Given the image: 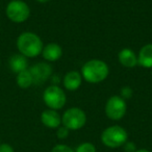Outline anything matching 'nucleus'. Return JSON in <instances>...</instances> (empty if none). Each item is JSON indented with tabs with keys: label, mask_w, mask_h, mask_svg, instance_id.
I'll use <instances>...</instances> for the list:
<instances>
[{
	"label": "nucleus",
	"mask_w": 152,
	"mask_h": 152,
	"mask_svg": "<svg viewBox=\"0 0 152 152\" xmlns=\"http://www.w3.org/2000/svg\"><path fill=\"white\" fill-rule=\"evenodd\" d=\"M83 83V76L78 71H69L63 78V85L66 90L74 92L78 90Z\"/></svg>",
	"instance_id": "10"
},
{
	"label": "nucleus",
	"mask_w": 152,
	"mask_h": 152,
	"mask_svg": "<svg viewBox=\"0 0 152 152\" xmlns=\"http://www.w3.org/2000/svg\"><path fill=\"white\" fill-rule=\"evenodd\" d=\"M17 48L19 53L25 57H37L42 53L44 44L40 37L31 31L22 32L17 39Z\"/></svg>",
	"instance_id": "1"
},
{
	"label": "nucleus",
	"mask_w": 152,
	"mask_h": 152,
	"mask_svg": "<svg viewBox=\"0 0 152 152\" xmlns=\"http://www.w3.org/2000/svg\"><path fill=\"white\" fill-rule=\"evenodd\" d=\"M37 1L41 3H46V2H48V1H50V0H37Z\"/></svg>",
	"instance_id": "23"
},
{
	"label": "nucleus",
	"mask_w": 152,
	"mask_h": 152,
	"mask_svg": "<svg viewBox=\"0 0 152 152\" xmlns=\"http://www.w3.org/2000/svg\"><path fill=\"white\" fill-rule=\"evenodd\" d=\"M151 76H152V70H151Z\"/></svg>",
	"instance_id": "24"
},
{
	"label": "nucleus",
	"mask_w": 152,
	"mask_h": 152,
	"mask_svg": "<svg viewBox=\"0 0 152 152\" xmlns=\"http://www.w3.org/2000/svg\"><path fill=\"white\" fill-rule=\"evenodd\" d=\"M87 124V115L79 107H70L61 116V125L70 131L79 130Z\"/></svg>",
	"instance_id": "5"
},
{
	"label": "nucleus",
	"mask_w": 152,
	"mask_h": 152,
	"mask_svg": "<svg viewBox=\"0 0 152 152\" xmlns=\"http://www.w3.org/2000/svg\"><path fill=\"white\" fill-rule=\"evenodd\" d=\"M5 14L14 23H23L29 18L30 9L25 1L12 0L5 9Z\"/></svg>",
	"instance_id": "6"
},
{
	"label": "nucleus",
	"mask_w": 152,
	"mask_h": 152,
	"mask_svg": "<svg viewBox=\"0 0 152 152\" xmlns=\"http://www.w3.org/2000/svg\"><path fill=\"white\" fill-rule=\"evenodd\" d=\"M41 122L47 128L57 129L61 125V116L57 110L48 108L41 114Z\"/></svg>",
	"instance_id": "9"
},
{
	"label": "nucleus",
	"mask_w": 152,
	"mask_h": 152,
	"mask_svg": "<svg viewBox=\"0 0 152 152\" xmlns=\"http://www.w3.org/2000/svg\"><path fill=\"white\" fill-rule=\"evenodd\" d=\"M16 81H17L18 87L21 89H28L34 85V80H32V76L29 72V69L24 70V71L20 72L16 76Z\"/></svg>",
	"instance_id": "15"
},
{
	"label": "nucleus",
	"mask_w": 152,
	"mask_h": 152,
	"mask_svg": "<svg viewBox=\"0 0 152 152\" xmlns=\"http://www.w3.org/2000/svg\"><path fill=\"white\" fill-rule=\"evenodd\" d=\"M100 139L105 147L116 149L128 141V132L120 125H112L102 131Z\"/></svg>",
	"instance_id": "3"
},
{
	"label": "nucleus",
	"mask_w": 152,
	"mask_h": 152,
	"mask_svg": "<svg viewBox=\"0 0 152 152\" xmlns=\"http://www.w3.org/2000/svg\"><path fill=\"white\" fill-rule=\"evenodd\" d=\"M119 96H121V97H122L124 100L130 99V98H132V96H133L132 89H131L130 87H128V86H126V87H123L122 89H121L120 95H119Z\"/></svg>",
	"instance_id": "17"
},
{
	"label": "nucleus",
	"mask_w": 152,
	"mask_h": 152,
	"mask_svg": "<svg viewBox=\"0 0 152 152\" xmlns=\"http://www.w3.org/2000/svg\"><path fill=\"white\" fill-rule=\"evenodd\" d=\"M69 133H70V130L67 128V127L63 126V125H61L56 130V135L59 140L67 139V137H69Z\"/></svg>",
	"instance_id": "19"
},
{
	"label": "nucleus",
	"mask_w": 152,
	"mask_h": 152,
	"mask_svg": "<svg viewBox=\"0 0 152 152\" xmlns=\"http://www.w3.org/2000/svg\"><path fill=\"white\" fill-rule=\"evenodd\" d=\"M43 101L48 108L58 110L65 106L67 102V96L61 87H58L57 85H52L46 88V90L44 91Z\"/></svg>",
	"instance_id": "4"
},
{
	"label": "nucleus",
	"mask_w": 152,
	"mask_h": 152,
	"mask_svg": "<svg viewBox=\"0 0 152 152\" xmlns=\"http://www.w3.org/2000/svg\"><path fill=\"white\" fill-rule=\"evenodd\" d=\"M45 61H56L63 55V48L56 43H49L44 46L42 53Z\"/></svg>",
	"instance_id": "12"
},
{
	"label": "nucleus",
	"mask_w": 152,
	"mask_h": 152,
	"mask_svg": "<svg viewBox=\"0 0 152 152\" xmlns=\"http://www.w3.org/2000/svg\"><path fill=\"white\" fill-rule=\"evenodd\" d=\"M74 151L75 152H97V149H96L94 144L90 143V142H85V143L79 144Z\"/></svg>",
	"instance_id": "16"
},
{
	"label": "nucleus",
	"mask_w": 152,
	"mask_h": 152,
	"mask_svg": "<svg viewBox=\"0 0 152 152\" xmlns=\"http://www.w3.org/2000/svg\"><path fill=\"white\" fill-rule=\"evenodd\" d=\"M28 69L32 76L34 85H43L52 76V67L50 64L45 63V61L34 64Z\"/></svg>",
	"instance_id": "8"
},
{
	"label": "nucleus",
	"mask_w": 152,
	"mask_h": 152,
	"mask_svg": "<svg viewBox=\"0 0 152 152\" xmlns=\"http://www.w3.org/2000/svg\"><path fill=\"white\" fill-rule=\"evenodd\" d=\"M134 152H151V151L148 149H137V151H134Z\"/></svg>",
	"instance_id": "22"
},
{
	"label": "nucleus",
	"mask_w": 152,
	"mask_h": 152,
	"mask_svg": "<svg viewBox=\"0 0 152 152\" xmlns=\"http://www.w3.org/2000/svg\"><path fill=\"white\" fill-rule=\"evenodd\" d=\"M51 152H75L71 147L65 145V144H57L51 149Z\"/></svg>",
	"instance_id": "18"
},
{
	"label": "nucleus",
	"mask_w": 152,
	"mask_h": 152,
	"mask_svg": "<svg viewBox=\"0 0 152 152\" xmlns=\"http://www.w3.org/2000/svg\"><path fill=\"white\" fill-rule=\"evenodd\" d=\"M137 65L146 69H152V44H146L140 49Z\"/></svg>",
	"instance_id": "13"
},
{
	"label": "nucleus",
	"mask_w": 152,
	"mask_h": 152,
	"mask_svg": "<svg viewBox=\"0 0 152 152\" xmlns=\"http://www.w3.org/2000/svg\"><path fill=\"white\" fill-rule=\"evenodd\" d=\"M119 63L124 68H134L137 65V55L130 48H123L118 53Z\"/></svg>",
	"instance_id": "11"
},
{
	"label": "nucleus",
	"mask_w": 152,
	"mask_h": 152,
	"mask_svg": "<svg viewBox=\"0 0 152 152\" xmlns=\"http://www.w3.org/2000/svg\"><path fill=\"white\" fill-rule=\"evenodd\" d=\"M0 152H15V149L7 143H0Z\"/></svg>",
	"instance_id": "21"
},
{
	"label": "nucleus",
	"mask_w": 152,
	"mask_h": 152,
	"mask_svg": "<svg viewBox=\"0 0 152 152\" xmlns=\"http://www.w3.org/2000/svg\"><path fill=\"white\" fill-rule=\"evenodd\" d=\"M20 1H24V0H20Z\"/></svg>",
	"instance_id": "25"
},
{
	"label": "nucleus",
	"mask_w": 152,
	"mask_h": 152,
	"mask_svg": "<svg viewBox=\"0 0 152 152\" xmlns=\"http://www.w3.org/2000/svg\"><path fill=\"white\" fill-rule=\"evenodd\" d=\"M123 149H124L125 152H134L137 151V146L133 143L132 141H127L124 145L122 146Z\"/></svg>",
	"instance_id": "20"
},
{
	"label": "nucleus",
	"mask_w": 152,
	"mask_h": 152,
	"mask_svg": "<svg viewBox=\"0 0 152 152\" xmlns=\"http://www.w3.org/2000/svg\"><path fill=\"white\" fill-rule=\"evenodd\" d=\"M81 76L89 83H100L107 78L110 68L101 59H90L81 67Z\"/></svg>",
	"instance_id": "2"
},
{
	"label": "nucleus",
	"mask_w": 152,
	"mask_h": 152,
	"mask_svg": "<svg viewBox=\"0 0 152 152\" xmlns=\"http://www.w3.org/2000/svg\"><path fill=\"white\" fill-rule=\"evenodd\" d=\"M10 68L14 73L18 74L20 72L24 71V70L28 69V61L27 57H25L24 55L17 53V54H14L10 58Z\"/></svg>",
	"instance_id": "14"
},
{
	"label": "nucleus",
	"mask_w": 152,
	"mask_h": 152,
	"mask_svg": "<svg viewBox=\"0 0 152 152\" xmlns=\"http://www.w3.org/2000/svg\"><path fill=\"white\" fill-rule=\"evenodd\" d=\"M104 110H105V115L108 119L113 121L121 120L126 115L127 112L126 100H124L119 95L112 96L106 101Z\"/></svg>",
	"instance_id": "7"
}]
</instances>
